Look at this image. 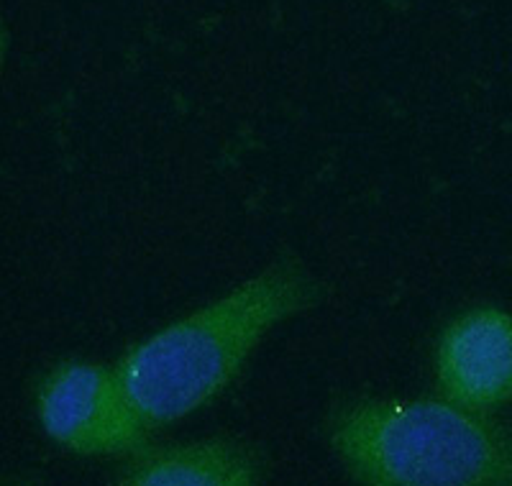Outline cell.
I'll return each mask as SVG.
<instances>
[{
    "instance_id": "obj_3",
    "label": "cell",
    "mask_w": 512,
    "mask_h": 486,
    "mask_svg": "<svg viewBox=\"0 0 512 486\" xmlns=\"http://www.w3.org/2000/svg\"><path fill=\"white\" fill-rule=\"evenodd\" d=\"M36 417L49 440L77 456L134 453L149 430L121 374L88 361H64L41 379Z\"/></svg>"
},
{
    "instance_id": "obj_2",
    "label": "cell",
    "mask_w": 512,
    "mask_h": 486,
    "mask_svg": "<svg viewBox=\"0 0 512 486\" xmlns=\"http://www.w3.org/2000/svg\"><path fill=\"white\" fill-rule=\"evenodd\" d=\"M326 438L359 484L512 486V433L448 400L344 402Z\"/></svg>"
},
{
    "instance_id": "obj_4",
    "label": "cell",
    "mask_w": 512,
    "mask_h": 486,
    "mask_svg": "<svg viewBox=\"0 0 512 486\" xmlns=\"http://www.w3.org/2000/svg\"><path fill=\"white\" fill-rule=\"evenodd\" d=\"M436 382L443 400L464 410L512 405V313L477 305L456 315L438 336Z\"/></svg>"
},
{
    "instance_id": "obj_1",
    "label": "cell",
    "mask_w": 512,
    "mask_h": 486,
    "mask_svg": "<svg viewBox=\"0 0 512 486\" xmlns=\"http://www.w3.org/2000/svg\"><path fill=\"white\" fill-rule=\"evenodd\" d=\"M320 297L323 284L300 261L282 256L131 348L116 371L146 428L172 425L216 400L269 330L315 307Z\"/></svg>"
},
{
    "instance_id": "obj_5",
    "label": "cell",
    "mask_w": 512,
    "mask_h": 486,
    "mask_svg": "<svg viewBox=\"0 0 512 486\" xmlns=\"http://www.w3.org/2000/svg\"><path fill=\"white\" fill-rule=\"evenodd\" d=\"M267 476L262 453L241 440L208 438L162 448H136L121 466L126 486H254Z\"/></svg>"
}]
</instances>
